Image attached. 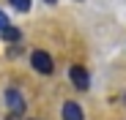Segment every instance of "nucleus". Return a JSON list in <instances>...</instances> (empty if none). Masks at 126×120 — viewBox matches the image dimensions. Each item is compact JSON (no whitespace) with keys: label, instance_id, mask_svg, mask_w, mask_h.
Returning <instances> with one entry per match:
<instances>
[{"label":"nucleus","instance_id":"f257e3e1","mask_svg":"<svg viewBox=\"0 0 126 120\" xmlns=\"http://www.w3.org/2000/svg\"><path fill=\"white\" fill-rule=\"evenodd\" d=\"M30 66H33V71L44 74V76H49V74L55 71V63H52V57H49L44 49H33V52H30Z\"/></svg>","mask_w":126,"mask_h":120},{"label":"nucleus","instance_id":"f03ea898","mask_svg":"<svg viewBox=\"0 0 126 120\" xmlns=\"http://www.w3.org/2000/svg\"><path fill=\"white\" fill-rule=\"evenodd\" d=\"M6 107H8L11 115L22 117V115H25V96L19 93L16 87H8V90H6Z\"/></svg>","mask_w":126,"mask_h":120},{"label":"nucleus","instance_id":"7ed1b4c3","mask_svg":"<svg viewBox=\"0 0 126 120\" xmlns=\"http://www.w3.org/2000/svg\"><path fill=\"white\" fill-rule=\"evenodd\" d=\"M69 79H71V85L77 90H88L91 87V71L85 66H71L69 68Z\"/></svg>","mask_w":126,"mask_h":120},{"label":"nucleus","instance_id":"20e7f679","mask_svg":"<svg viewBox=\"0 0 126 120\" xmlns=\"http://www.w3.org/2000/svg\"><path fill=\"white\" fill-rule=\"evenodd\" d=\"M60 120H85V112L77 101H66L60 107Z\"/></svg>","mask_w":126,"mask_h":120},{"label":"nucleus","instance_id":"39448f33","mask_svg":"<svg viewBox=\"0 0 126 120\" xmlns=\"http://www.w3.org/2000/svg\"><path fill=\"white\" fill-rule=\"evenodd\" d=\"M0 38H3V41H8V44H16L19 38H22V30L14 27V25H8L6 30H0Z\"/></svg>","mask_w":126,"mask_h":120},{"label":"nucleus","instance_id":"423d86ee","mask_svg":"<svg viewBox=\"0 0 126 120\" xmlns=\"http://www.w3.org/2000/svg\"><path fill=\"white\" fill-rule=\"evenodd\" d=\"M16 11H30V0H8Z\"/></svg>","mask_w":126,"mask_h":120},{"label":"nucleus","instance_id":"0eeeda50","mask_svg":"<svg viewBox=\"0 0 126 120\" xmlns=\"http://www.w3.org/2000/svg\"><path fill=\"white\" fill-rule=\"evenodd\" d=\"M8 25H11V22H8V16H6V14H3V11H0V30H6V27H8Z\"/></svg>","mask_w":126,"mask_h":120},{"label":"nucleus","instance_id":"6e6552de","mask_svg":"<svg viewBox=\"0 0 126 120\" xmlns=\"http://www.w3.org/2000/svg\"><path fill=\"white\" fill-rule=\"evenodd\" d=\"M6 120H22V117H16V115H8V117H6Z\"/></svg>","mask_w":126,"mask_h":120},{"label":"nucleus","instance_id":"1a4fd4ad","mask_svg":"<svg viewBox=\"0 0 126 120\" xmlns=\"http://www.w3.org/2000/svg\"><path fill=\"white\" fill-rule=\"evenodd\" d=\"M55 3H58V0H47V6H55Z\"/></svg>","mask_w":126,"mask_h":120}]
</instances>
